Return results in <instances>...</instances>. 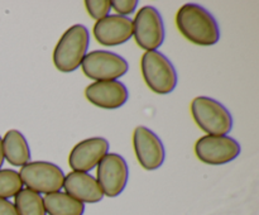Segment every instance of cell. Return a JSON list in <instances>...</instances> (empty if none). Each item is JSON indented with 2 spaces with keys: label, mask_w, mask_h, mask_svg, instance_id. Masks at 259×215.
Returning a JSON list of instances; mask_svg holds the SVG:
<instances>
[{
  "label": "cell",
  "mask_w": 259,
  "mask_h": 215,
  "mask_svg": "<svg viewBox=\"0 0 259 215\" xmlns=\"http://www.w3.org/2000/svg\"><path fill=\"white\" fill-rule=\"evenodd\" d=\"M180 33L189 42L200 47H210L219 42L220 29L214 15L196 3H186L176 14Z\"/></svg>",
  "instance_id": "1"
},
{
  "label": "cell",
  "mask_w": 259,
  "mask_h": 215,
  "mask_svg": "<svg viewBox=\"0 0 259 215\" xmlns=\"http://www.w3.org/2000/svg\"><path fill=\"white\" fill-rule=\"evenodd\" d=\"M90 35L83 24H73L68 28L53 50V63L63 73L73 72L81 66L83 57L88 55Z\"/></svg>",
  "instance_id": "2"
},
{
  "label": "cell",
  "mask_w": 259,
  "mask_h": 215,
  "mask_svg": "<svg viewBox=\"0 0 259 215\" xmlns=\"http://www.w3.org/2000/svg\"><path fill=\"white\" fill-rule=\"evenodd\" d=\"M195 123L206 136H227L233 129V116L220 101L209 96H197L191 101Z\"/></svg>",
  "instance_id": "3"
},
{
  "label": "cell",
  "mask_w": 259,
  "mask_h": 215,
  "mask_svg": "<svg viewBox=\"0 0 259 215\" xmlns=\"http://www.w3.org/2000/svg\"><path fill=\"white\" fill-rule=\"evenodd\" d=\"M144 82L158 95L171 94L177 86V71L168 57L159 51H147L141 60Z\"/></svg>",
  "instance_id": "4"
},
{
  "label": "cell",
  "mask_w": 259,
  "mask_h": 215,
  "mask_svg": "<svg viewBox=\"0 0 259 215\" xmlns=\"http://www.w3.org/2000/svg\"><path fill=\"white\" fill-rule=\"evenodd\" d=\"M19 174L23 185L38 194H52L63 187L65 174L62 168L52 162H28L20 168Z\"/></svg>",
  "instance_id": "5"
},
{
  "label": "cell",
  "mask_w": 259,
  "mask_h": 215,
  "mask_svg": "<svg viewBox=\"0 0 259 215\" xmlns=\"http://www.w3.org/2000/svg\"><path fill=\"white\" fill-rule=\"evenodd\" d=\"M86 77L95 81H111L123 77L129 70L128 61L111 51L96 50L88 53L81 62Z\"/></svg>",
  "instance_id": "6"
},
{
  "label": "cell",
  "mask_w": 259,
  "mask_h": 215,
  "mask_svg": "<svg viewBox=\"0 0 259 215\" xmlns=\"http://www.w3.org/2000/svg\"><path fill=\"white\" fill-rule=\"evenodd\" d=\"M164 23L158 10L146 5L138 10L133 20V37L144 51H157L164 40Z\"/></svg>",
  "instance_id": "7"
},
{
  "label": "cell",
  "mask_w": 259,
  "mask_h": 215,
  "mask_svg": "<svg viewBox=\"0 0 259 215\" xmlns=\"http://www.w3.org/2000/svg\"><path fill=\"white\" fill-rule=\"evenodd\" d=\"M240 151L239 142L229 136H204L195 143L197 158L211 166H220L234 161Z\"/></svg>",
  "instance_id": "8"
},
{
  "label": "cell",
  "mask_w": 259,
  "mask_h": 215,
  "mask_svg": "<svg viewBox=\"0 0 259 215\" xmlns=\"http://www.w3.org/2000/svg\"><path fill=\"white\" fill-rule=\"evenodd\" d=\"M129 179L128 163L118 153H108L99 162L96 181L108 197H116L124 191Z\"/></svg>",
  "instance_id": "9"
},
{
  "label": "cell",
  "mask_w": 259,
  "mask_h": 215,
  "mask_svg": "<svg viewBox=\"0 0 259 215\" xmlns=\"http://www.w3.org/2000/svg\"><path fill=\"white\" fill-rule=\"evenodd\" d=\"M133 148L139 164L147 171L158 169L166 158V151L161 138L144 125L134 129Z\"/></svg>",
  "instance_id": "10"
},
{
  "label": "cell",
  "mask_w": 259,
  "mask_h": 215,
  "mask_svg": "<svg viewBox=\"0 0 259 215\" xmlns=\"http://www.w3.org/2000/svg\"><path fill=\"white\" fill-rule=\"evenodd\" d=\"M109 142L103 137H91L78 142L70 152L68 164L72 171L89 172L108 154Z\"/></svg>",
  "instance_id": "11"
},
{
  "label": "cell",
  "mask_w": 259,
  "mask_h": 215,
  "mask_svg": "<svg viewBox=\"0 0 259 215\" xmlns=\"http://www.w3.org/2000/svg\"><path fill=\"white\" fill-rule=\"evenodd\" d=\"M94 37L105 47L124 45L133 37V20L123 15H108L94 25Z\"/></svg>",
  "instance_id": "12"
},
{
  "label": "cell",
  "mask_w": 259,
  "mask_h": 215,
  "mask_svg": "<svg viewBox=\"0 0 259 215\" xmlns=\"http://www.w3.org/2000/svg\"><path fill=\"white\" fill-rule=\"evenodd\" d=\"M85 96L93 105L101 109L114 110L128 101L129 93L119 80L94 81L85 89Z\"/></svg>",
  "instance_id": "13"
},
{
  "label": "cell",
  "mask_w": 259,
  "mask_h": 215,
  "mask_svg": "<svg viewBox=\"0 0 259 215\" xmlns=\"http://www.w3.org/2000/svg\"><path fill=\"white\" fill-rule=\"evenodd\" d=\"M63 189L66 194L82 204H96L104 197L96 179L88 172L72 171L67 174L63 181Z\"/></svg>",
  "instance_id": "14"
},
{
  "label": "cell",
  "mask_w": 259,
  "mask_h": 215,
  "mask_svg": "<svg viewBox=\"0 0 259 215\" xmlns=\"http://www.w3.org/2000/svg\"><path fill=\"white\" fill-rule=\"evenodd\" d=\"M4 159L12 166L23 167L30 161V148L25 137L17 129H10L2 138Z\"/></svg>",
  "instance_id": "15"
},
{
  "label": "cell",
  "mask_w": 259,
  "mask_h": 215,
  "mask_svg": "<svg viewBox=\"0 0 259 215\" xmlns=\"http://www.w3.org/2000/svg\"><path fill=\"white\" fill-rule=\"evenodd\" d=\"M46 212L48 215H83L85 205L66 192H52L43 197Z\"/></svg>",
  "instance_id": "16"
},
{
  "label": "cell",
  "mask_w": 259,
  "mask_h": 215,
  "mask_svg": "<svg viewBox=\"0 0 259 215\" xmlns=\"http://www.w3.org/2000/svg\"><path fill=\"white\" fill-rule=\"evenodd\" d=\"M14 199V206L18 215H47L43 204V197L29 189H22Z\"/></svg>",
  "instance_id": "17"
},
{
  "label": "cell",
  "mask_w": 259,
  "mask_h": 215,
  "mask_svg": "<svg viewBox=\"0 0 259 215\" xmlns=\"http://www.w3.org/2000/svg\"><path fill=\"white\" fill-rule=\"evenodd\" d=\"M23 189L19 174L12 168H0V199L15 196Z\"/></svg>",
  "instance_id": "18"
},
{
  "label": "cell",
  "mask_w": 259,
  "mask_h": 215,
  "mask_svg": "<svg viewBox=\"0 0 259 215\" xmlns=\"http://www.w3.org/2000/svg\"><path fill=\"white\" fill-rule=\"evenodd\" d=\"M85 7L90 17L96 22L108 17L111 10L110 0H86Z\"/></svg>",
  "instance_id": "19"
},
{
  "label": "cell",
  "mask_w": 259,
  "mask_h": 215,
  "mask_svg": "<svg viewBox=\"0 0 259 215\" xmlns=\"http://www.w3.org/2000/svg\"><path fill=\"white\" fill-rule=\"evenodd\" d=\"M110 4L111 9L115 10L118 15H123V17H128L129 14L134 13V10L138 7L137 0H113Z\"/></svg>",
  "instance_id": "20"
},
{
  "label": "cell",
  "mask_w": 259,
  "mask_h": 215,
  "mask_svg": "<svg viewBox=\"0 0 259 215\" xmlns=\"http://www.w3.org/2000/svg\"><path fill=\"white\" fill-rule=\"evenodd\" d=\"M0 215H18L14 204L8 199H0Z\"/></svg>",
  "instance_id": "21"
},
{
  "label": "cell",
  "mask_w": 259,
  "mask_h": 215,
  "mask_svg": "<svg viewBox=\"0 0 259 215\" xmlns=\"http://www.w3.org/2000/svg\"><path fill=\"white\" fill-rule=\"evenodd\" d=\"M3 163H4V152H3V141L0 137V168H2Z\"/></svg>",
  "instance_id": "22"
}]
</instances>
